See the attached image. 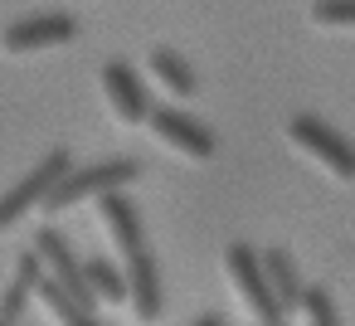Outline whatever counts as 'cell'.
Segmentation results:
<instances>
[{
	"instance_id": "obj_14",
	"label": "cell",
	"mask_w": 355,
	"mask_h": 326,
	"mask_svg": "<svg viewBox=\"0 0 355 326\" xmlns=\"http://www.w3.org/2000/svg\"><path fill=\"white\" fill-rule=\"evenodd\" d=\"M40 302H44L64 326H103V321H98V311H83V307H78V302L54 282V277H49V282H40Z\"/></svg>"
},
{
	"instance_id": "obj_17",
	"label": "cell",
	"mask_w": 355,
	"mask_h": 326,
	"mask_svg": "<svg viewBox=\"0 0 355 326\" xmlns=\"http://www.w3.org/2000/svg\"><path fill=\"white\" fill-rule=\"evenodd\" d=\"M302 316H306V326H340L336 302H331L326 287H306V297H302Z\"/></svg>"
},
{
	"instance_id": "obj_6",
	"label": "cell",
	"mask_w": 355,
	"mask_h": 326,
	"mask_svg": "<svg viewBox=\"0 0 355 326\" xmlns=\"http://www.w3.org/2000/svg\"><path fill=\"white\" fill-rule=\"evenodd\" d=\"M78 40V20L69 10H44V15H25L15 25H6L0 35V49L6 54H40V49H59Z\"/></svg>"
},
{
	"instance_id": "obj_1",
	"label": "cell",
	"mask_w": 355,
	"mask_h": 326,
	"mask_svg": "<svg viewBox=\"0 0 355 326\" xmlns=\"http://www.w3.org/2000/svg\"><path fill=\"white\" fill-rule=\"evenodd\" d=\"M132 180H141V166H137L132 156H112V161H93V166H73V171L59 180V190L49 195L44 214H64V209H73L78 200H103V195H112V190H127Z\"/></svg>"
},
{
	"instance_id": "obj_9",
	"label": "cell",
	"mask_w": 355,
	"mask_h": 326,
	"mask_svg": "<svg viewBox=\"0 0 355 326\" xmlns=\"http://www.w3.org/2000/svg\"><path fill=\"white\" fill-rule=\"evenodd\" d=\"M127 287H132V311H137V321H156L161 311H166V297H161V268H156V258H151V248H137L132 258H127Z\"/></svg>"
},
{
	"instance_id": "obj_12",
	"label": "cell",
	"mask_w": 355,
	"mask_h": 326,
	"mask_svg": "<svg viewBox=\"0 0 355 326\" xmlns=\"http://www.w3.org/2000/svg\"><path fill=\"white\" fill-rule=\"evenodd\" d=\"M83 273H88V287L98 292V302H122V297H132V287H127V273H122L112 258H103V253H88V258H83Z\"/></svg>"
},
{
	"instance_id": "obj_13",
	"label": "cell",
	"mask_w": 355,
	"mask_h": 326,
	"mask_svg": "<svg viewBox=\"0 0 355 326\" xmlns=\"http://www.w3.org/2000/svg\"><path fill=\"white\" fill-rule=\"evenodd\" d=\"M151 74L166 83V93H175V98H190L195 88H200V78H195V69L175 54V49H151Z\"/></svg>"
},
{
	"instance_id": "obj_10",
	"label": "cell",
	"mask_w": 355,
	"mask_h": 326,
	"mask_svg": "<svg viewBox=\"0 0 355 326\" xmlns=\"http://www.w3.org/2000/svg\"><path fill=\"white\" fill-rule=\"evenodd\" d=\"M98 219H103V229L112 234V243H117V253H137V248H146V234H141V214H137V205L122 195V190H112V195H103L98 200Z\"/></svg>"
},
{
	"instance_id": "obj_15",
	"label": "cell",
	"mask_w": 355,
	"mask_h": 326,
	"mask_svg": "<svg viewBox=\"0 0 355 326\" xmlns=\"http://www.w3.org/2000/svg\"><path fill=\"white\" fill-rule=\"evenodd\" d=\"M311 20L321 30H355V0H311Z\"/></svg>"
},
{
	"instance_id": "obj_7",
	"label": "cell",
	"mask_w": 355,
	"mask_h": 326,
	"mask_svg": "<svg viewBox=\"0 0 355 326\" xmlns=\"http://www.w3.org/2000/svg\"><path fill=\"white\" fill-rule=\"evenodd\" d=\"M103 93H107L112 117L127 122V127H141V122H151V112H156L146 83L137 78V69H132L127 59H107V64H103Z\"/></svg>"
},
{
	"instance_id": "obj_16",
	"label": "cell",
	"mask_w": 355,
	"mask_h": 326,
	"mask_svg": "<svg viewBox=\"0 0 355 326\" xmlns=\"http://www.w3.org/2000/svg\"><path fill=\"white\" fill-rule=\"evenodd\" d=\"M30 292H35V287H25L20 277H10L6 287H0V326H20V321H25Z\"/></svg>"
},
{
	"instance_id": "obj_11",
	"label": "cell",
	"mask_w": 355,
	"mask_h": 326,
	"mask_svg": "<svg viewBox=\"0 0 355 326\" xmlns=\"http://www.w3.org/2000/svg\"><path fill=\"white\" fill-rule=\"evenodd\" d=\"M263 273H268V287H272L277 307H282L287 316H292V311H302L306 287H302V273H297L292 253H287V248H268V253H263Z\"/></svg>"
},
{
	"instance_id": "obj_8",
	"label": "cell",
	"mask_w": 355,
	"mask_h": 326,
	"mask_svg": "<svg viewBox=\"0 0 355 326\" xmlns=\"http://www.w3.org/2000/svg\"><path fill=\"white\" fill-rule=\"evenodd\" d=\"M151 132L166 141V146H175L180 156H190V161H209L214 156V132L205 127V122H195L190 112H180V108H156L151 112Z\"/></svg>"
},
{
	"instance_id": "obj_19",
	"label": "cell",
	"mask_w": 355,
	"mask_h": 326,
	"mask_svg": "<svg viewBox=\"0 0 355 326\" xmlns=\"http://www.w3.org/2000/svg\"><path fill=\"white\" fill-rule=\"evenodd\" d=\"M190 326H229V321H224V316H219V311H205V316H195V321H190Z\"/></svg>"
},
{
	"instance_id": "obj_2",
	"label": "cell",
	"mask_w": 355,
	"mask_h": 326,
	"mask_svg": "<svg viewBox=\"0 0 355 326\" xmlns=\"http://www.w3.org/2000/svg\"><path fill=\"white\" fill-rule=\"evenodd\" d=\"M73 171V156H69V146H54L30 175H20L6 195H0V229H10V224H20L25 214H35V209H44L49 205V195L59 190V180Z\"/></svg>"
},
{
	"instance_id": "obj_5",
	"label": "cell",
	"mask_w": 355,
	"mask_h": 326,
	"mask_svg": "<svg viewBox=\"0 0 355 326\" xmlns=\"http://www.w3.org/2000/svg\"><path fill=\"white\" fill-rule=\"evenodd\" d=\"M30 248H35V253L44 258V268H49V277H54V282H59V287H64V292H69V297H73V302L83 307V311H98V292L88 287V273H83V258L73 253V243L64 239V229H54V224H49V229H40Z\"/></svg>"
},
{
	"instance_id": "obj_18",
	"label": "cell",
	"mask_w": 355,
	"mask_h": 326,
	"mask_svg": "<svg viewBox=\"0 0 355 326\" xmlns=\"http://www.w3.org/2000/svg\"><path fill=\"white\" fill-rule=\"evenodd\" d=\"M15 277H20L25 287H35V292H40V282H49V268H44V258H40L35 248H25V253H20V263H15Z\"/></svg>"
},
{
	"instance_id": "obj_4",
	"label": "cell",
	"mask_w": 355,
	"mask_h": 326,
	"mask_svg": "<svg viewBox=\"0 0 355 326\" xmlns=\"http://www.w3.org/2000/svg\"><path fill=\"white\" fill-rule=\"evenodd\" d=\"M287 141H292L297 151H306L326 175L355 180V146H350L331 122H321V117H311V112H297V117L287 122Z\"/></svg>"
},
{
	"instance_id": "obj_3",
	"label": "cell",
	"mask_w": 355,
	"mask_h": 326,
	"mask_svg": "<svg viewBox=\"0 0 355 326\" xmlns=\"http://www.w3.org/2000/svg\"><path fill=\"white\" fill-rule=\"evenodd\" d=\"M224 273H229V282L239 287V297H243V307L253 311L258 326H287V311L277 307V297H272V287H268V273H263V253H258V248L229 243V248H224Z\"/></svg>"
}]
</instances>
